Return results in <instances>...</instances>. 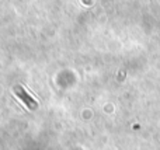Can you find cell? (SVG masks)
Listing matches in <instances>:
<instances>
[{"label": "cell", "instance_id": "obj_1", "mask_svg": "<svg viewBox=\"0 0 160 150\" xmlns=\"http://www.w3.org/2000/svg\"><path fill=\"white\" fill-rule=\"evenodd\" d=\"M14 90H16L17 95H18V97H21L22 100H24L25 103H27V105H28V107H31V108H35V107H37V101H34V100H32V97H30V95H28L27 93L24 91V89H22V87L17 86Z\"/></svg>", "mask_w": 160, "mask_h": 150}]
</instances>
